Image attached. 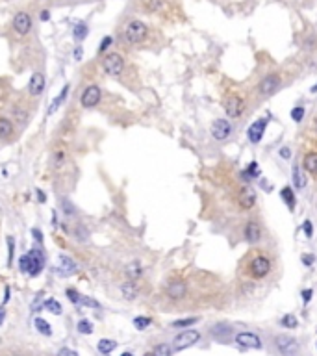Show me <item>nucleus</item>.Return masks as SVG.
Instances as JSON below:
<instances>
[{
	"label": "nucleus",
	"mask_w": 317,
	"mask_h": 356,
	"mask_svg": "<svg viewBox=\"0 0 317 356\" xmlns=\"http://www.w3.org/2000/svg\"><path fill=\"white\" fill-rule=\"evenodd\" d=\"M147 36H149V26L143 20H130L124 28V39L130 45H139L147 39Z\"/></svg>",
	"instance_id": "nucleus-1"
},
{
	"label": "nucleus",
	"mask_w": 317,
	"mask_h": 356,
	"mask_svg": "<svg viewBox=\"0 0 317 356\" xmlns=\"http://www.w3.org/2000/svg\"><path fill=\"white\" fill-rule=\"evenodd\" d=\"M271 269H273V263H271V260L265 254H256L251 262H249V265H247L249 275H251L252 278H256V280L267 277L271 273Z\"/></svg>",
	"instance_id": "nucleus-2"
},
{
	"label": "nucleus",
	"mask_w": 317,
	"mask_h": 356,
	"mask_svg": "<svg viewBox=\"0 0 317 356\" xmlns=\"http://www.w3.org/2000/svg\"><path fill=\"white\" fill-rule=\"evenodd\" d=\"M223 108L230 119H238V117H241L243 112H245V100H243L239 95L232 93L224 99Z\"/></svg>",
	"instance_id": "nucleus-3"
},
{
	"label": "nucleus",
	"mask_w": 317,
	"mask_h": 356,
	"mask_svg": "<svg viewBox=\"0 0 317 356\" xmlns=\"http://www.w3.org/2000/svg\"><path fill=\"white\" fill-rule=\"evenodd\" d=\"M200 339V332L195 330V328H189V330H184V332H180L175 339H173V347H175V351H184L187 347H193Z\"/></svg>",
	"instance_id": "nucleus-4"
},
{
	"label": "nucleus",
	"mask_w": 317,
	"mask_h": 356,
	"mask_svg": "<svg viewBox=\"0 0 317 356\" xmlns=\"http://www.w3.org/2000/svg\"><path fill=\"white\" fill-rule=\"evenodd\" d=\"M102 67L110 76H119L124 69V58L119 52H112L102 59Z\"/></svg>",
	"instance_id": "nucleus-5"
},
{
	"label": "nucleus",
	"mask_w": 317,
	"mask_h": 356,
	"mask_svg": "<svg viewBox=\"0 0 317 356\" xmlns=\"http://www.w3.org/2000/svg\"><path fill=\"white\" fill-rule=\"evenodd\" d=\"M280 84H282L280 75L271 73V75H267L260 84H258V95H261V97H271V95L277 93V89L280 87Z\"/></svg>",
	"instance_id": "nucleus-6"
},
{
	"label": "nucleus",
	"mask_w": 317,
	"mask_h": 356,
	"mask_svg": "<svg viewBox=\"0 0 317 356\" xmlns=\"http://www.w3.org/2000/svg\"><path fill=\"white\" fill-rule=\"evenodd\" d=\"M277 349L282 356H297L298 355V343L295 337L280 334L277 336Z\"/></svg>",
	"instance_id": "nucleus-7"
},
{
	"label": "nucleus",
	"mask_w": 317,
	"mask_h": 356,
	"mask_svg": "<svg viewBox=\"0 0 317 356\" xmlns=\"http://www.w3.org/2000/svg\"><path fill=\"white\" fill-rule=\"evenodd\" d=\"M210 132H212V138H214V139L224 141V139H228L230 134H232V124H230L228 119H215V121L212 122Z\"/></svg>",
	"instance_id": "nucleus-8"
},
{
	"label": "nucleus",
	"mask_w": 317,
	"mask_h": 356,
	"mask_svg": "<svg viewBox=\"0 0 317 356\" xmlns=\"http://www.w3.org/2000/svg\"><path fill=\"white\" fill-rule=\"evenodd\" d=\"M102 99V91L99 85H87L84 91H82V97H80V102L84 108H93L97 104L100 102Z\"/></svg>",
	"instance_id": "nucleus-9"
},
{
	"label": "nucleus",
	"mask_w": 317,
	"mask_h": 356,
	"mask_svg": "<svg viewBox=\"0 0 317 356\" xmlns=\"http://www.w3.org/2000/svg\"><path fill=\"white\" fill-rule=\"evenodd\" d=\"M238 204L241 210H251L256 204V193L249 186H241L238 189Z\"/></svg>",
	"instance_id": "nucleus-10"
},
{
	"label": "nucleus",
	"mask_w": 317,
	"mask_h": 356,
	"mask_svg": "<svg viewBox=\"0 0 317 356\" xmlns=\"http://www.w3.org/2000/svg\"><path fill=\"white\" fill-rule=\"evenodd\" d=\"M13 28L19 36H26L30 30H32V17H30L26 11H19L15 13L13 17Z\"/></svg>",
	"instance_id": "nucleus-11"
},
{
	"label": "nucleus",
	"mask_w": 317,
	"mask_h": 356,
	"mask_svg": "<svg viewBox=\"0 0 317 356\" xmlns=\"http://www.w3.org/2000/svg\"><path fill=\"white\" fill-rule=\"evenodd\" d=\"M243 237H245V241L247 243H258L261 239V226L258 221H247V225L243 228Z\"/></svg>",
	"instance_id": "nucleus-12"
},
{
	"label": "nucleus",
	"mask_w": 317,
	"mask_h": 356,
	"mask_svg": "<svg viewBox=\"0 0 317 356\" xmlns=\"http://www.w3.org/2000/svg\"><path fill=\"white\" fill-rule=\"evenodd\" d=\"M267 119H258V121H254L249 126V130H247V138L251 143H260L261 138H263V134H265V128H267Z\"/></svg>",
	"instance_id": "nucleus-13"
},
{
	"label": "nucleus",
	"mask_w": 317,
	"mask_h": 356,
	"mask_svg": "<svg viewBox=\"0 0 317 356\" xmlns=\"http://www.w3.org/2000/svg\"><path fill=\"white\" fill-rule=\"evenodd\" d=\"M236 343L239 347H245V349H261L263 347L261 339L254 332H239L236 336Z\"/></svg>",
	"instance_id": "nucleus-14"
},
{
	"label": "nucleus",
	"mask_w": 317,
	"mask_h": 356,
	"mask_svg": "<svg viewBox=\"0 0 317 356\" xmlns=\"http://www.w3.org/2000/svg\"><path fill=\"white\" fill-rule=\"evenodd\" d=\"M28 263H30V269H28V275L30 277H38L41 269H43V263H45V258H43V253L38 251V249H32L28 254Z\"/></svg>",
	"instance_id": "nucleus-15"
},
{
	"label": "nucleus",
	"mask_w": 317,
	"mask_h": 356,
	"mask_svg": "<svg viewBox=\"0 0 317 356\" xmlns=\"http://www.w3.org/2000/svg\"><path fill=\"white\" fill-rule=\"evenodd\" d=\"M56 273L59 277H71L76 273V263L69 256H59L56 262Z\"/></svg>",
	"instance_id": "nucleus-16"
},
{
	"label": "nucleus",
	"mask_w": 317,
	"mask_h": 356,
	"mask_svg": "<svg viewBox=\"0 0 317 356\" xmlns=\"http://www.w3.org/2000/svg\"><path fill=\"white\" fill-rule=\"evenodd\" d=\"M186 291H187V286L186 282L182 280H173L167 286V295L171 299H184L186 297Z\"/></svg>",
	"instance_id": "nucleus-17"
},
{
	"label": "nucleus",
	"mask_w": 317,
	"mask_h": 356,
	"mask_svg": "<svg viewBox=\"0 0 317 356\" xmlns=\"http://www.w3.org/2000/svg\"><path fill=\"white\" fill-rule=\"evenodd\" d=\"M43 89H45V76L41 75V73H34V75L30 76V82H28V91L30 95H41L43 93Z\"/></svg>",
	"instance_id": "nucleus-18"
},
{
	"label": "nucleus",
	"mask_w": 317,
	"mask_h": 356,
	"mask_svg": "<svg viewBox=\"0 0 317 356\" xmlns=\"http://www.w3.org/2000/svg\"><path fill=\"white\" fill-rule=\"evenodd\" d=\"M302 165L306 169L308 173L312 175H317V152H308L304 159H302Z\"/></svg>",
	"instance_id": "nucleus-19"
},
{
	"label": "nucleus",
	"mask_w": 317,
	"mask_h": 356,
	"mask_svg": "<svg viewBox=\"0 0 317 356\" xmlns=\"http://www.w3.org/2000/svg\"><path fill=\"white\" fill-rule=\"evenodd\" d=\"M280 197L284 198V202L288 204V208L291 210V212L295 210V204H297V200H295V193H293V189L289 188V186L282 188V191H280Z\"/></svg>",
	"instance_id": "nucleus-20"
},
{
	"label": "nucleus",
	"mask_w": 317,
	"mask_h": 356,
	"mask_svg": "<svg viewBox=\"0 0 317 356\" xmlns=\"http://www.w3.org/2000/svg\"><path fill=\"white\" fill-rule=\"evenodd\" d=\"M11 134H13V122L6 117H0V138L8 139V138H11Z\"/></svg>",
	"instance_id": "nucleus-21"
},
{
	"label": "nucleus",
	"mask_w": 317,
	"mask_h": 356,
	"mask_svg": "<svg viewBox=\"0 0 317 356\" xmlns=\"http://www.w3.org/2000/svg\"><path fill=\"white\" fill-rule=\"evenodd\" d=\"M126 275H128V278L130 280H136V278H139L141 275H143V267H141L139 262H132L126 265Z\"/></svg>",
	"instance_id": "nucleus-22"
},
{
	"label": "nucleus",
	"mask_w": 317,
	"mask_h": 356,
	"mask_svg": "<svg viewBox=\"0 0 317 356\" xmlns=\"http://www.w3.org/2000/svg\"><path fill=\"white\" fill-rule=\"evenodd\" d=\"M115 347H117V341H113V339H100L97 349H99L100 355H110L112 351H115Z\"/></svg>",
	"instance_id": "nucleus-23"
},
{
	"label": "nucleus",
	"mask_w": 317,
	"mask_h": 356,
	"mask_svg": "<svg viewBox=\"0 0 317 356\" xmlns=\"http://www.w3.org/2000/svg\"><path fill=\"white\" fill-rule=\"evenodd\" d=\"M121 291H122V295H124V299L126 300H134L136 297H138V288L134 286V282H126V284H122Z\"/></svg>",
	"instance_id": "nucleus-24"
},
{
	"label": "nucleus",
	"mask_w": 317,
	"mask_h": 356,
	"mask_svg": "<svg viewBox=\"0 0 317 356\" xmlns=\"http://www.w3.org/2000/svg\"><path fill=\"white\" fill-rule=\"evenodd\" d=\"M293 184H295V188L297 189H302L306 186V178L302 175V171L298 165H293Z\"/></svg>",
	"instance_id": "nucleus-25"
},
{
	"label": "nucleus",
	"mask_w": 317,
	"mask_h": 356,
	"mask_svg": "<svg viewBox=\"0 0 317 356\" xmlns=\"http://www.w3.org/2000/svg\"><path fill=\"white\" fill-rule=\"evenodd\" d=\"M243 180H251V178L260 177V169H258V161H251V165L241 173Z\"/></svg>",
	"instance_id": "nucleus-26"
},
{
	"label": "nucleus",
	"mask_w": 317,
	"mask_h": 356,
	"mask_svg": "<svg viewBox=\"0 0 317 356\" xmlns=\"http://www.w3.org/2000/svg\"><path fill=\"white\" fill-rule=\"evenodd\" d=\"M43 308L47 310V312H50V314H54V316H59L61 312H63V308H61V304L58 302V300L54 299H48L43 302Z\"/></svg>",
	"instance_id": "nucleus-27"
},
{
	"label": "nucleus",
	"mask_w": 317,
	"mask_h": 356,
	"mask_svg": "<svg viewBox=\"0 0 317 356\" xmlns=\"http://www.w3.org/2000/svg\"><path fill=\"white\" fill-rule=\"evenodd\" d=\"M34 325H36L39 334H43V336H50V334H52V328H50L48 321H45V319L38 317L36 321H34Z\"/></svg>",
	"instance_id": "nucleus-28"
},
{
	"label": "nucleus",
	"mask_w": 317,
	"mask_h": 356,
	"mask_svg": "<svg viewBox=\"0 0 317 356\" xmlns=\"http://www.w3.org/2000/svg\"><path fill=\"white\" fill-rule=\"evenodd\" d=\"M145 356H171V347L167 343H159V345H156Z\"/></svg>",
	"instance_id": "nucleus-29"
},
{
	"label": "nucleus",
	"mask_w": 317,
	"mask_h": 356,
	"mask_svg": "<svg viewBox=\"0 0 317 356\" xmlns=\"http://www.w3.org/2000/svg\"><path fill=\"white\" fill-rule=\"evenodd\" d=\"M280 325L284 328H297L298 327V321L297 317L293 316V314H286L284 317L280 319Z\"/></svg>",
	"instance_id": "nucleus-30"
},
{
	"label": "nucleus",
	"mask_w": 317,
	"mask_h": 356,
	"mask_svg": "<svg viewBox=\"0 0 317 356\" xmlns=\"http://www.w3.org/2000/svg\"><path fill=\"white\" fill-rule=\"evenodd\" d=\"M78 332H80V334H85V336H89V334L93 332V323H91L89 319H82V321H78Z\"/></svg>",
	"instance_id": "nucleus-31"
},
{
	"label": "nucleus",
	"mask_w": 317,
	"mask_h": 356,
	"mask_svg": "<svg viewBox=\"0 0 317 356\" xmlns=\"http://www.w3.org/2000/svg\"><path fill=\"white\" fill-rule=\"evenodd\" d=\"M197 321H198L197 317L178 319V321H173V323H171V327H173V328H186V327H191V325H195Z\"/></svg>",
	"instance_id": "nucleus-32"
},
{
	"label": "nucleus",
	"mask_w": 317,
	"mask_h": 356,
	"mask_svg": "<svg viewBox=\"0 0 317 356\" xmlns=\"http://www.w3.org/2000/svg\"><path fill=\"white\" fill-rule=\"evenodd\" d=\"M89 34V30H87V26L85 24H76L75 26V30H73V36H75V39L76 41H82V39H85V36Z\"/></svg>",
	"instance_id": "nucleus-33"
},
{
	"label": "nucleus",
	"mask_w": 317,
	"mask_h": 356,
	"mask_svg": "<svg viewBox=\"0 0 317 356\" xmlns=\"http://www.w3.org/2000/svg\"><path fill=\"white\" fill-rule=\"evenodd\" d=\"M150 323H152V319L145 317V316H138V317H134V327L138 328V330H145L147 327H150Z\"/></svg>",
	"instance_id": "nucleus-34"
},
{
	"label": "nucleus",
	"mask_w": 317,
	"mask_h": 356,
	"mask_svg": "<svg viewBox=\"0 0 317 356\" xmlns=\"http://www.w3.org/2000/svg\"><path fill=\"white\" fill-rule=\"evenodd\" d=\"M145 8L149 11H159L163 8V0H145Z\"/></svg>",
	"instance_id": "nucleus-35"
},
{
	"label": "nucleus",
	"mask_w": 317,
	"mask_h": 356,
	"mask_svg": "<svg viewBox=\"0 0 317 356\" xmlns=\"http://www.w3.org/2000/svg\"><path fill=\"white\" fill-rule=\"evenodd\" d=\"M304 108H302V106H297V108H293V110H291V119H293V121L295 122H300L302 121V119H304Z\"/></svg>",
	"instance_id": "nucleus-36"
},
{
	"label": "nucleus",
	"mask_w": 317,
	"mask_h": 356,
	"mask_svg": "<svg viewBox=\"0 0 317 356\" xmlns=\"http://www.w3.org/2000/svg\"><path fill=\"white\" fill-rule=\"evenodd\" d=\"M67 297H69L71 302H75V304H80V302H82V295H80L76 290H71V288L67 290Z\"/></svg>",
	"instance_id": "nucleus-37"
},
{
	"label": "nucleus",
	"mask_w": 317,
	"mask_h": 356,
	"mask_svg": "<svg viewBox=\"0 0 317 356\" xmlns=\"http://www.w3.org/2000/svg\"><path fill=\"white\" fill-rule=\"evenodd\" d=\"M61 204H63V212H65L67 216H73V214H76V208L69 202V200H61Z\"/></svg>",
	"instance_id": "nucleus-38"
},
{
	"label": "nucleus",
	"mask_w": 317,
	"mask_h": 356,
	"mask_svg": "<svg viewBox=\"0 0 317 356\" xmlns=\"http://www.w3.org/2000/svg\"><path fill=\"white\" fill-rule=\"evenodd\" d=\"M80 304H84V306H91V308H99V306H100L97 300L89 299V297H82V302H80Z\"/></svg>",
	"instance_id": "nucleus-39"
},
{
	"label": "nucleus",
	"mask_w": 317,
	"mask_h": 356,
	"mask_svg": "<svg viewBox=\"0 0 317 356\" xmlns=\"http://www.w3.org/2000/svg\"><path fill=\"white\" fill-rule=\"evenodd\" d=\"M302 230H304V234H306V237H312V236H314V228H312V221H304V225H302Z\"/></svg>",
	"instance_id": "nucleus-40"
},
{
	"label": "nucleus",
	"mask_w": 317,
	"mask_h": 356,
	"mask_svg": "<svg viewBox=\"0 0 317 356\" xmlns=\"http://www.w3.org/2000/svg\"><path fill=\"white\" fill-rule=\"evenodd\" d=\"M110 45H112V38H110V36H106V38H104L102 41H100V47H99V52H104V50H106V48L110 47Z\"/></svg>",
	"instance_id": "nucleus-41"
},
{
	"label": "nucleus",
	"mask_w": 317,
	"mask_h": 356,
	"mask_svg": "<svg viewBox=\"0 0 317 356\" xmlns=\"http://www.w3.org/2000/svg\"><path fill=\"white\" fill-rule=\"evenodd\" d=\"M58 356H78V353H76V351H73V349H67V347H63V349H59Z\"/></svg>",
	"instance_id": "nucleus-42"
},
{
	"label": "nucleus",
	"mask_w": 317,
	"mask_h": 356,
	"mask_svg": "<svg viewBox=\"0 0 317 356\" xmlns=\"http://www.w3.org/2000/svg\"><path fill=\"white\" fill-rule=\"evenodd\" d=\"M13 247H15V243H13V239H8V249H10V253H8V262H13Z\"/></svg>",
	"instance_id": "nucleus-43"
},
{
	"label": "nucleus",
	"mask_w": 317,
	"mask_h": 356,
	"mask_svg": "<svg viewBox=\"0 0 317 356\" xmlns=\"http://www.w3.org/2000/svg\"><path fill=\"white\" fill-rule=\"evenodd\" d=\"M312 295H314V291H312V290H304V291H302V300H304V304L312 300Z\"/></svg>",
	"instance_id": "nucleus-44"
},
{
	"label": "nucleus",
	"mask_w": 317,
	"mask_h": 356,
	"mask_svg": "<svg viewBox=\"0 0 317 356\" xmlns=\"http://www.w3.org/2000/svg\"><path fill=\"white\" fill-rule=\"evenodd\" d=\"M280 156L284 159H289L291 158V150H289L288 147H282V149H280Z\"/></svg>",
	"instance_id": "nucleus-45"
},
{
	"label": "nucleus",
	"mask_w": 317,
	"mask_h": 356,
	"mask_svg": "<svg viewBox=\"0 0 317 356\" xmlns=\"http://www.w3.org/2000/svg\"><path fill=\"white\" fill-rule=\"evenodd\" d=\"M302 263L310 267V265L314 263V256H312V254H304V256H302Z\"/></svg>",
	"instance_id": "nucleus-46"
},
{
	"label": "nucleus",
	"mask_w": 317,
	"mask_h": 356,
	"mask_svg": "<svg viewBox=\"0 0 317 356\" xmlns=\"http://www.w3.org/2000/svg\"><path fill=\"white\" fill-rule=\"evenodd\" d=\"M36 193H38L39 202H45V200H47V195H45V193H43V191H41V189H38V191H36Z\"/></svg>",
	"instance_id": "nucleus-47"
},
{
	"label": "nucleus",
	"mask_w": 317,
	"mask_h": 356,
	"mask_svg": "<svg viewBox=\"0 0 317 356\" xmlns=\"http://www.w3.org/2000/svg\"><path fill=\"white\" fill-rule=\"evenodd\" d=\"M63 161V152H56V165H61Z\"/></svg>",
	"instance_id": "nucleus-48"
},
{
	"label": "nucleus",
	"mask_w": 317,
	"mask_h": 356,
	"mask_svg": "<svg viewBox=\"0 0 317 356\" xmlns=\"http://www.w3.org/2000/svg\"><path fill=\"white\" fill-rule=\"evenodd\" d=\"M39 17H41V20H48L50 19V11H41V15H39Z\"/></svg>",
	"instance_id": "nucleus-49"
},
{
	"label": "nucleus",
	"mask_w": 317,
	"mask_h": 356,
	"mask_svg": "<svg viewBox=\"0 0 317 356\" xmlns=\"http://www.w3.org/2000/svg\"><path fill=\"white\" fill-rule=\"evenodd\" d=\"M75 58H76V61H80V59H82V48L80 47L75 50Z\"/></svg>",
	"instance_id": "nucleus-50"
},
{
	"label": "nucleus",
	"mask_w": 317,
	"mask_h": 356,
	"mask_svg": "<svg viewBox=\"0 0 317 356\" xmlns=\"http://www.w3.org/2000/svg\"><path fill=\"white\" fill-rule=\"evenodd\" d=\"M32 232H34V236H36V239H38V241H43V237H41V232H39L38 228H34Z\"/></svg>",
	"instance_id": "nucleus-51"
},
{
	"label": "nucleus",
	"mask_w": 317,
	"mask_h": 356,
	"mask_svg": "<svg viewBox=\"0 0 317 356\" xmlns=\"http://www.w3.org/2000/svg\"><path fill=\"white\" fill-rule=\"evenodd\" d=\"M4 317H6V312H4V308H0V325H2Z\"/></svg>",
	"instance_id": "nucleus-52"
},
{
	"label": "nucleus",
	"mask_w": 317,
	"mask_h": 356,
	"mask_svg": "<svg viewBox=\"0 0 317 356\" xmlns=\"http://www.w3.org/2000/svg\"><path fill=\"white\" fill-rule=\"evenodd\" d=\"M10 300V288H6V297H4V302H8Z\"/></svg>",
	"instance_id": "nucleus-53"
},
{
	"label": "nucleus",
	"mask_w": 317,
	"mask_h": 356,
	"mask_svg": "<svg viewBox=\"0 0 317 356\" xmlns=\"http://www.w3.org/2000/svg\"><path fill=\"white\" fill-rule=\"evenodd\" d=\"M310 91H312V93H317V84L314 85V87H312V89H310Z\"/></svg>",
	"instance_id": "nucleus-54"
},
{
	"label": "nucleus",
	"mask_w": 317,
	"mask_h": 356,
	"mask_svg": "<svg viewBox=\"0 0 317 356\" xmlns=\"http://www.w3.org/2000/svg\"><path fill=\"white\" fill-rule=\"evenodd\" d=\"M121 356H134V355H132V353H122Z\"/></svg>",
	"instance_id": "nucleus-55"
},
{
	"label": "nucleus",
	"mask_w": 317,
	"mask_h": 356,
	"mask_svg": "<svg viewBox=\"0 0 317 356\" xmlns=\"http://www.w3.org/2000/svg\"><path fill=\"white\" fill-rule=\"evenodd\" d=\"M316 126H317V121H316Z\"/></svg>",
	"instance_id": "nucleus-56"
},
{
	"label": "nucleus",
	"mask_w": 317,
	"mask_h": 356,
	"mask_svg": "<svg viewBox=\"0 0 317 356\" xmlns=\"http://www.w3.org/2000/svg\"><path fill=\"white\" fill-rule=\"evenodd\" d=\"M104 356H108V355H104Z\"/></svg>",
	"instance_id": "nucleus-57"
}]
</instances>
